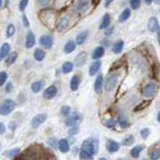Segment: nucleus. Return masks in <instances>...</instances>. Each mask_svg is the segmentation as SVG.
Segmentation results:
<instances>
[{
	"instance_id": "1",
	"label": "nucleus",
	"mask_w": 160,
	"mask_h": 160,
	"mask_svg": "<svg viewBox=\"0 0 160 160\" xmlns=\"http://www.w3.org/2000/svg\"><path fill=\"white\" fill-rule=\"evenodd\" d=\"M98 152V140L94 138H89L85 140L82 144L80 158L81 159H91Z\"/></svg>"
},
{
	"instance_id": "2",
	"label": "nucleus",
	"mask_w": 160,
	"mask_h": 160,
	"mask_svg": "<svg viewBox=\"0 0 160 160\" xmlns=\"http://www.w3.org/2000/svg\"><path fill=\"white\" fill-rule=\"evenodd\" d=\"M16 104L13 101L12 99H5L2 102V104L0 105V114L1 115H8L11 113Z\"/></svg>"
},
{
	"instance_id": "3",
	"label": "nucleus",
	"mask_w": 160,
	"mask_h": 160,
	"mask_svg": "<svg viewBox=\"0 0 160 160\" xmlns=\"http://www.w3.org/2000/svg\"><path fill=\"white\" fill-rule=\"evenodd\" d=\"M118 76H119L118 73H113V74H110L106 78L104 83V88L106 91H111V90L116 86L117 81H118Z\"/></svg>"
},
{
	"instance_id": "4",
	"label": "nucleus",
	"mask_w": 160,
	"mask_h": 160,
	"mask_svg": "<svg viewBox=\"0 0 160 160\" xmlns=\"http://www.w3.org/2000/svg\"><path fill=\"white\" fill-rule=\"evenodd\" d=\"M46 114H37L31 119V122H30V125H31L32 128H37L39 127L42 123H44V121L46 120Z\"/></svg>"
},
{
	"instance_id": "5",
	"label": "nucleus",
	"mask_w": 160,
	"mask_h": 160,
	"mask_svg": "<svg viewBox=\"0 0 160 160\" xmlns=\"http://www.w3.org/2000/svg\"><path fill=\"white\" fill-rule=\"evenodd\" d=\"M39 42L43 47L49 49V48H51L52 45H53V39H52L51 36H50V35L44 34V35H42L41 37H40Z\"/></svg>"
},
{
	"instance_id": "6",
	"label": "nucleus",
	"mask_w": 160,
	"mask_h": 160,
	"mask_svg": "<svg viewBox=\"0 0 160 160\" xmlns=\"http://www.w3.org/2000/svg\"><path fill=\"white\" fill-rule=\"evenodd\" d=\"M155 91H156L155 84L150 82L143 88V95L145 97H153L155 94Z\"/></svg>"
},
{
	"instance_id": "7",
	"label": "nucleus",
	"mask_w": 160,
	"mask_h": 160,
	"mask_svg": "<svg viewBox=\"0 0 160 160\" xmlns=\"http://www.w3.org/2000/svg\"><path fill=\"white\" fill-rule=\"evenodd\" d=\"M56 94H57V87L55 85H51V86L45 89L43 96L46 99H52L53 97L56 96Z\"/></svg>"
},
{
	"instance_id": "8",
	"label": "nucleus",
	"mask_w": 160,
	"mask_h": 160,
	"mask_svg": "<svg viewBox=\"0 0 160 160\" xmlns=\"http://www.w3.org/2000/svg\"><path fill=\"white\" fill-rule=\"evenodd\" d=\"M102 87H103V76L102 74H99L95 79L94 82V90L97 94H100L102 92Z\"/></svg>"
},
{
	"instance_id": "9",
	"label": "nucleus",
	"mask_w": 160,
	"mask_h": 160,
	"mask_svg": "<svg viewBox=\"0 0 160 160\" xmlns=\"http://www.w3.org/2000/svg\"><path fill=\"white\" fill-rule=\"evenodd\" d=\"M68 24H69V20H68V17L67 16H62L61 18H60V20L57 22L56 24V28L59 32H61L63 31V30H65L67 28L68 26Z\"/></svg>"
},
{
	"instance_id": "10",
	"label": "nucleus",
	"mask_w": 160,
	"mask_h": 160,
	"mask_svg": "<svg viewBox=\"0 0 160 160\" xmlns=\"http://www.w3.org/2000/svg\"><path fill=\"white\" fill-rule=\"evenodd\" d=\"M148 29L151 32H158L159 30H160L158 21H157V19L155 18V17H151V18L149 19V21H148Z\"/></svg>"
},
{
	"instance_id": "11",
	"label": "nucleus",
	"mask_w": 160,
	"mask_h": 160,
	"mask_svg": "<svg viewBox=\"0 0 160 160\" xmlns=\"http://www.w3.org/2000/svg\"><path fill=\"white\" fill-rule=\"evenodd\" d=\"M35 42H36V39H35L33 32L28 31V33L26 35V42H25V46H26V48H32L34 46Z\"/></svg>"
},
{
	"instance_id": "12",
	"label": "nucleus",
	"mask_w": 160,
	"mask_h": 160,
	"mask_svg": "<svg viewBox=\"0 0 160 160\" xmlns=\"http://www.w3.org/2000/svg\"><path fill=\"white\" fill-rule=\"evenodd\" d=\"M79 84H80L79 75H74V76H72L71 80H70V88H71L72 91H76L79 87Z\"/></svg>"
},
{
	"instance_id": "13",
	"label": "nucleus",
	"mask_w": 160,
	"mask_h": 160,
	"mask_svg": "<svg viewBox=\"0 0 160 160\" xmlns=\"http://www.w3.org/2000/svg\"><path fill=\"white\" fill-rule=\"evenodd\" d=\"M107 150L109 152H116V151H118V149H119V147H120V145H119V143L118 142H116V141H114V140H108L107 141Z\"/></svg>"
},
{
	"instance_id": "14",
	"label": "nucleus",
	"mask_w": 160,
	"mask_h": 160,
	"mask_svg": "<svg viewBox=\"0 0 160 160\" xmlns=\"http://www.w3.org/2000/svg\"><path fill=\"white\" fill-rule=\"evenodd\" d=\"M58 149L62 153H66L69 151V143L66 139H61L58 141Z\"/></svg>"
},
{
	"instance_id": "15",
	"label": "nucleus",
	"mask_w": 160,
	"mask_h": 160,
	"mask_svg": "<svg viewBox=\"0 0 160 160\" xmlns=\"http://www.w3.org/2000/svg\"><path fill=\"white\" fill-rule=\"evenodd\" d=\"M79 121H80V115L78 113H74L67 119L66 125L67 126H73V125H76Z\"/></svg>"
},
{
	"instance_id": "16",
	"label": "nucleus",
	"mask_w": 160,
	"mask_h": 160,
	"mask_svg": "<svg viewBox=\"0 0 160 160\" xmlns=\"http://www.w3.org/2000/svg\"><path fill=\"white\" fill-rule=\"evenodd\" d=\"M88 35H89L88 30H86V31H82V32H80L79 34H77V36H76V44H78V45L83 44L85 42V40L87 39Z\"/></svg>"
},
{
	"instance_id": "17",
	"label": "nucleus",
	"mask_w": 160,
	"mask_h": 160,
	"mask_svg": "<svg viewBox=\"0 0 160 160\" xmlns=\"http://www.w3.org/2000/svg\"><path fill=\"white\" fill-rule=\"evenodd\" d=\"M44 81H42V80H40V81H36V82H34L31 84V90H32V92L33 93H38L41 91V89L44 87Z\"/></svg>"
},
{
	"instance_id": "18",
	"label": "nucleus",
	"mask_w": 160,
	"mask_h": 160,
	"mask_svg": "<svg viewBox=\"0 0 160 160\" xmlns=\"http://www.w3.org/2000/svg\"><path fill=\"white\" fill-rule=\"evenodd\" d=\"M100 67H101V62H100V61L93 62L91 64V66H90V68H89V74L91 75V76H93V75H95L99 71Z\"/></svg>"
},
{
	"instance_id": "19",
	"label": "nucleus",
	"mask_w": 160,
	"mask_h": 160,
	"mask_svg": "<svg viewBox=\"0 0 160 160\" xmlns=\"http://www.w3.org/2000/svg\"><path fill=\"white\" fill-rule=\"evenodd\" d=\"M110 22H111V18H110L109 14H105L101 20V23L99 25V29H106L109 26Z\"/></svg>"
},
{
	"instance_id": "20",
	"label": "nucleus",
	"mask_w": 160,
	"mask_h": 160,
	"mask_svg": "<svg viewBox=\"0 0 160 160\" xmlns=\"http://www.w3.org/2000/svg\"><path fill=\"white\" fill-rule=\"evenodd\" d=\"M9 51H10V45L8 43H4L1 46V49H0V59H4L9 54Z\"/></svg>"
},
{
	"instance_id": "21",
	"label": "nucleus",
	"mask_w": 160,
	"mask_h": 160,
	"mask_svg": "<svg viewBox=\"0 0 160 160\" xmlns=\"http://www.w3.org/2000/svg\"><path fill=\"white\" fill-rule=\"evenodd\" d=\"M86 61V53L85 52H80L78 56L75 58V63L77 66H82V65Z\"/></svg>"
},
{
	"instance_id": "22",
	"label": "nucleus",
	"mask_w": 160,
	"mask_h": 160,
	"mask_svg": "<svg viewBox=\"0 0 160 160\" xmlns=\"http://www.w3.org/2000/svg\"><path fill=\"white\" fill-rule=\"evenodd\" d=\"M75 48H76V43L74 41H68L64 46V52L66 54L72 53L75 50Z\"/></svg>"
},
{
	"instance_id": "23",
	"label": "nucleus",
	"mask_w": 160,
	"mask_h": 160,
	"mask_svg": "<svg viewBox=\"0 0 160 160\" xmlns=\"http://www.w3.org/2000/svg\"><path fill=\"white\" fill-rule=\"evenodd\" d=\"M123 46H124V42L122 41V40H119V41L117 42H115L113 44V46H112V51L115 53V54H118L122 51V49H123Z\"/></svg>"
},
{
	"instance_id": "24",
	"label": "nucleus",
	"mask_w": 160,
	"mask_h": 160,
	"mask_svg": "<svg viewBox=\"0 0 160 160\" xmlns=\"http://www.w3.org/2000/svg\"><path fill=\"white\" fill-rule=\"evenodd\" d=\"M104 55V47L102 46H99V47H96L95 50L92 53V58L93 59H99L101 58Z\"/></svg>"
},
{
	"instance_id": "25",
	"label": "nucleus",
	"mask_w": 160,
	"mask_h": 160,
	"mask_svg": "<svg viewBox=\"0 0 160 160\" xmlns=\"http://www.w3.org/2000/svg\"><path fill=\"white\" fill-rule=\"evenodd\" d=\"M34 58H35V60H37V61H42V60L45 58V51H43V50L40 48L35 49Z\"/></svg>"
},
{
	"instance_id": "26",
	"label": "nucleus",
	"mask_w": 160,
	"mask_h": 160,
	"mask_svg": "<svg viewBox=\"0 0 160 160\" xmlns=\"http://www.w3.org/2000/svg\"><path fill=\"white\" fill-rule=\"evenodd\" d=\"M73 68H74V64L70 61H67L62 65V72L64 74H67L69 72H71L73 70Z\"/></svg>"
},
{
	"instance_id": "27",
	"label": "nucleus",
	"mask_w": 160,
	"mask_h": 160,
	"mask_svg": "<svg viewBox=\"0 0 160 160\" xmlns=\"http://www.w3.org/2000/svg\"><path fill=\"white\" fill-rule=\"evenodd\" d=\"M19 153H20V149L19 148H14V149L8 150V151L4 152L3 155H4V156H6V157H9V158H15Z\"/></svg>"
},
{
	"instance_id": "28",
	"label": "nucleus",
	"mask_w": 160,
	"mask_h": 160,
	"mask_svg": "<svg viewBox=\"0 0 160 160\" xmlns=\"http://www.w3.org/2000/svg\"><path fill=\"white\" fill-rule=\"evenodd\" d=\"M17 52H13V53H10L8 54L6 58H5V63H6L7 65H11L15 62V60H16L17 58Z\"/></svg>"
},
{
	"instance_id": "29",
	"label": "nucleus",
	"mask_w": 160,
	"mask_h": 160,
	"mask_svg": "<svg viewBox=\"0 0 160 160\" xmlns=\"http://www.w3.org/2000/svg\"><path fill=\"white\" fill-rule=\"evenodd\" d=\"M130 15H131V10L130 9H125L124 11L120 14V16H119V18H118V20H119V22H124L125 20H127L129 17H130Z\"/></svg>"
},
{
	"instance_id": "30",
	"label": "nucleus",
	"mask_w": 160,
	"mask_h": 160,
	"mask_svg": "<svg viewBox=\"0 0 160 160\" xmlns=\"http://www.w3.org/2000/svg\"><path fill=\"white\" fill-rule=\"evenodd\" d=\"M143 146H141V145H137V146H135L131 149V151H130V154H131V156L134 157V158H136L139 156V154L140 152L143 150Z\"/></svg>"
},
{
	"instance_id": "31",
	"label": "nucleus",
	"mask_w": 160,
	"mask_h": 160,
	"mask_svg": "<svg viewBox=\"0 0 160 160\" xmlns=\"http://www.w3.org/2000/svg\"><path fill=\"white\" fill-rule=\"evenodd\" d=\"M149 157L151 159H158L160 158V150L153 148L149 150Z\"/></svg>"
},
{
	"instance_id": "32",
	"label": "nucleus",
	"mask_w": 160,
	"mask_h": 160,
	"mask_svg": "<svg viewBox=\"0 0 160 160\" xmlns=\"http://www.w3.org/2000/svg\"><path fill=\"white\" fill-rule=\"evenodd\" d=\"M134 143V137L132 136V135H128V136H126L122 141V144L125 145V146H129V145H131Z\"/></svg>"
},
{
	"instance_id": "33",
	"label": "nucleus",
	"mask_w": 160,
	"mask_h": 160,
	"mask_svg": "<svg viewBox=\"0 0 160 160\" xmlns=\"http://www.w3.org/2000/svg\"><path fill=\"white\" fill-rule=\"evenodd\" d=\"M150 103H151V101H150V100H147V101H144L142 103H140L137 107H135L134 111H140V110H143L144 108H146L147 106H149Z\"/></svg>"
},
{
	"instance_id": "34",
	"label": "nucleus",
	"mask_w": 160,
	"mask_h": 160,
	"mask_svg": "<svg viewBox=\"0 0 160 160\" xmlns=\"http://www.w3.org/2000/svg\"><path fill=\"white\" fill-rule=\"evenodd\" d=\"M14 33H15V26L13 24L8 25V27L6 29V36L7 37H11L14 35Z\"/></svg>"
},
{
	"instance_id": "35",
	"label": "nucleus",
	"mask_w": 160,
	"mask_h": 160,
	"mask_svg": "<svg viewBox=\"0 0 160 160\" xmlns=\"http://www.w3.org/2000/svg\"><path fill=\"white\" fill-rule=\"evenodd\" d=\"M7 77H8V75H7V73L5 72V71L0 72V87H1L2 85H4V83L6 82Z\"/></svg>"
},
{
	"instance_id": "36",
	"label": "nucleus",
	"mask_w": 160,
	"mask_h": 160,
	"mask_svg": "<svg viewBox=\"0 0 160 160\" xmlns=\"http://www.w3.org/2000/svg\"><path fill=\"white\" fill-rule=\"evenodd\" d=\"M103 124H104L106 127H108V128H111V127H114V126H115V124H116V121H115L114 119L110 118V119L105 120V121L103 122Z\"/></svg>"
},
{
	"instance_id": "37",
	"label": "nucleus",
	"mask_w": 160,
	"mask_h": 160,
	"mask_svg": "<svg viewBox=\"0 0 160 160\" xmlns=\"http://www.w3.org/2000/svg\"><path fill=\"white\" fill-rule=\"evenodd\" d=\"M140 4H141L140 0H130V5H131V7L135 10L140 7Z\"/></svg>"
},
{
	"instance_id": "38",
	"label": "nucleus",
	"mask_w": 160,
	"mask_h": 160,
	"mask_svg": "<svg viewBox=\"0 0 160 160\" xmlns=\"http://www.w3.org/2000/svg\"><path fill=\"white\" fill-rule=\"evenodd\" d=\"M47 143H48L53 149H56V148L58 147V142L56 141V139H55V138H49Z\"/></svg>"
},
{
	"instance_id": "39",
	"label": "nucleus",
	"mask_w": 160,
	"mask_h": 160,
	"mask_svg": "<svg viewBox=\"0 0 160 160\" xmlns=\"http://www.w3.org/2000/svg\"><path fill=\"white\" fill-rule=\"evenodd\" d=\"M28 2H29V0H21V1L19 2V6L18 7H19L20 11H24L25 8H26V6H27Z\"/></svg>"
},
{
	"instance_id": "40",
	"label": "nucleus",
	"mask_w": 160,
	"mask_h": 160,
	"mask_svg": "<svg viewBox=\"0 0 160 160\" xmlns=\"http://www.w3.org/2000/svg\"><path fill=\"white\" fill-rule=\"evenodd\" d=\"M61 114L64 115V116H67V115L70 114V111H71V108H70L69 106H62L61 107Z\"/></svg>"
},
{
	"instance_id": "41",
	"label": "nucleus",
	"mask_w": 160,
	"mask_h": 160,
	"mask_svg": "<svg viewBox=\"0 0 160 160\" xmlns=\"http://www.w3.org/2000/svg\"><path fill=\"white\" fill-rule=\"evenodd\" d=\"M78 131H79L78 126H75V125H73V127H72V128H70V129L68 130V134L70 135V136H73V135L77 134Z\"/></svg>"
},
{
	"instance_id": "42",
	"label": "nucleus",
	"mask_w": 160,
	"mask_h": 160,
	"mask_svg": "<svg viewBox=\"0 0 160 160\" xmlns=\"http://www.w3.org/2000/svg\"><path fill=\"white\" fill-rule=\"evenodd\" d=\"M149 133H150V130L148 128H144L143 130H141V132H140L143 139H146L149 136Z\"/></svg>"
},
{
	"instance_id": "43",
	"label": "nucleus",
	"mask_w": 160,
	"mask_h": 160,
	"mask_svg": "<svg viewBox=\"0 0 160 160\" xmlns=\"http://www.w3.org/2000/svg\"><path fill=\"white\" fill-rule=\"evenodd\" d=\"M22 21H23V24H24L25 27H28L29 26V21L27 20L26 15H23V16H22Z\"/></svg>"
},
{
	"instance_id": "44",
	"label": "nucleus",
	"mask_w": 160,
	"mask_h": 160,
	"mask_svg": "<svg viewBox=\"0 0 160 160\" xmlns=\"http://www.w3.org/2000/svg\"><path fill=\"white\" fill-rule=\"evenodd\" d=\"M119 125H120V126H121L122 128H124V127H126L127 125H128V122L126 121V120L121 119V120H120V121H119Z\"/></svg>"
},
{
	"instance_id": "45",
	"label": "nucleus",
	"mask_w": 160,
	"mask_h": 160,
	"mask_svg": "<svg viewBox=\"0 0 160 160\" xmlns=\"http://www.w3.org/2000/svg\"><path fill=\"white\" fill-rule=\"evenodd\" d=\"M39 5H41V6H45V5H47L49 2H50V0H37Z\"/></svg>"
},
{
	"instance_id": "46",
	"label": "nucleus",
	"mask_w": 160,
	"mask_h": 160,
	"mask_svg": "<svg viewBox=\"0 0 160 160\" xmlns=\"http://www.w3.org/2000/svg\"><path fill=\"white\" fill-rule=\"evenodd\" d=\"M12 90V84L11 83H7L6 87H5V91L6 92H10Z\"/></svg>"
},
{
	"instance_id": "47",
	"label": "nucleus",
	"mask_w": 160,
	"mask_h": 160,
	"mask_svg": "<svg viewBox=\"0 0 160 160\" xmlns=\"http://www.w3.org/2000/svg\"><path fill=\"white\" fill-rule=\"evenodd\" d=\"M113 2V0H105V3H104V5H105V7H108L110 4H111Z\"/></svg>"
},
{
	"instance_id": "48",
	"label": "nucleus",
	"mask_w": 160,
	"mask_h": 160,
	"mask_svg": "<svg viewBox=\"0 0 160 160\" xmlns=\"http://www.w3.org/2000/svg\"><path fill=\"white\" fill-rule=\"evenodd\" d=\"M112 31H113V27H110L109 29L106 30V32H105V35H110V34L112 33Z\"/></svg>"
},
{
	"instance_id": "49",
	"label": "nucleus",
	"mask_w": 160,
	"mask_h": 160,
	"mask_svg": "<svg viewBox=\"0 0 160 160\" xmlns=\"http://www.w3.org/2000/svg\"><path fill=\"white\" fill-rule=\"evenodd\" d=\"M5 131V126L3 123H0V133H3Z\"/></svg>"
},
{
	"instance_id": "50",
	"label": "nucleus",
	"mask_w": 160,
	"mask_h": 160,
	"mask_svg": "<svg viewBox=\"0 0 160 160\" xmlns=\"http://www.w3.org/2000/svg\"><path fill=\"white\" fill-rule=\"evenodd\" d=\"M100 2V0H93V5H97Z\"/></svg>"
},
{
	"instance_id": "51",
	"label": "nucleus",
	"mask_w": 160,
	"mask_h": 160,
	"mask_svg": "<svg viewBox=\"0 0 160 160\" xmlns=\"http://www.w3.org/2000/svg\"><path fill=\"white\" fill-rule=\"evenodd\" d=\"M157 34H158V43H159V45H160V30L157 32Z\"/></svg>"
},
{
	"instance_id": "52",
	"label": "nucleus",
	"mask_w": 160,
	"mask_h": 160,
	"mask_svg": "<svg viewBox=\"0 0 160 160\" xmlns=\"http://www.w3.org/2000/svg\"><path fill=\"white\" fill-rule=\"evenodd\" d=\"M145 2H146V4H151L152 3V0H145Z\"/></svg>"
},
{
	"instance_id": "53",
	"label": "nucleus",
	"mask_w": 160,
	"mask_h": 160,
	"mask_svg": "<svg viewBox=\"0 0 160 160\" xmlns=\"http://www.w3.org/2000/svg\"><path fill=\"white\" fill-rule=\"evenodd\" d=\"M157 120L160 122V111H159V113H158V115H157Z\"/></svg>"
},
{
	"instance_id": "54",
	"label": "nucleus",
	"mask_w": 160,
	"mask_h": 160,
	"mask_svg": "<svg viewBox=\"0 0 160 160\" xmlns=\"http://www.w3.org/2000/svg\"><path fill=\"white\" fill-rule=\"evenodd\" d=\"M155 3H157V4H160V0H155Z\"/></svg>"
},
{
	"instance_id": "55",
	"label": "nucleus",
	"mask_w": 160,
	"mask_h": 160,
	"mask_svg": "<svg viewBox=\"0 0 160 160\" xmlns=\"http://www.w3.org/2000/svg\"><path fill=\"white\" fill-rule=\"evenodd\" d=\"M2 6V0H0V7Z\"/></svg>"
}]
</instances>
